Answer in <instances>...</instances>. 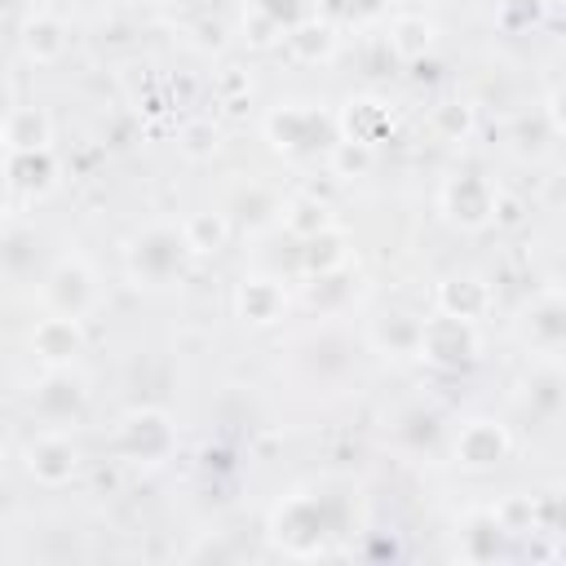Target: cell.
<instances>
[{
    "instance_id": "7a4b0ae2",
    "label": "cell",
    "mask_w": 566,
    "mask_h": 566,
    "mask_svg": "<svg viewBox=\"0 0 566 566\" xmlns=\"http://www.w3.org/2000/svg\"><path fill=\"white\" fill-rule=\"evenodd\" d=\"M186 234L181 230H168V226H155L146 230L137 243H133V274L142 283H168L172 274H181V261H186Z\"/></svg>"
},
{
    "instance_id": "7c38bea8",
    "label": "cell",
    "mask_w": 566,
    "mask_h": 566,
    "mask_svg": "<svg viewBox=\"0 0 566 566\" xmlns=\"http://www.w3.org/2000/svg\"><path fill=\"white\" fill-rule=\"evenodd\" d=\"M438 301H442V314H455V318H469L473 323L486 310V287L478 279H447L442 292H438Z\"/></svg>"
},
{
    "instance_id": "9a60e30c",
    "label": "cell",
    "mask_w": 566,
    "mask_h": 566,
    "mask_svg": "<svg viewBox=\"0 0 566 566\" xmlns=\"http://www.w3.org/2000/svg\"><path fill=\"white\" fill-rule=\"evenodd\" d=\"M22 44L35 62H53L62 49H66V35H62V22L57 18H31L27 31H22Z\"/></svg>"
},
{
    "instance_id": "ac0fdd59",
    "label": "cell",
    "mask_w": 566,
    "mask_h": 566,
    "mask_svg": "<svg viewBox=\"0 0 566 566\" xmlns=\"http://www.w3.org/2000/svg\"><path fill=\"white\" fill-rule=\"evenodd\" d=\"M181 234H186V248H190V252H217V248L226 243V221H221L217 212H195V217L181 226Z\"/></svg>"
},
{
    "instance_id": "7402d4cb",
    "label": "cell",
    "mask_w": 566,
    "mask_h": 566,
    "mask_svg": "<svg viewBox=\"0 0 566 566\" xmlns=\"http://www.w3.org/2000/svg\"><path fill=\"white\" fill-rule=\"evenodd\" d=\"M181 146H186V155H208V150L217 146V133H212L208 124H190V128H186V142H181Z\"/></svg>"
},
{
    "instance_id": "6da1fadb",
    "label": "cell",
    "mask_w": 566,
    "mask_h": 566,
    "mask_svg": "<svg viewBox=\"0 0 566 566\" xmlns=\"http://www.w3.org/2000/svg\"><path fill=\"white\" fill-rule=\"evenodd\" d=\"M416 354L438 363V367H460L478 354V336H473V323L469 318H455V314H438L429 323H420L416 332Z\"/></svg>"
},
{
    "instance_id": "44dd1931",
    "label": "cell",
    "mask_w": 566,
    "mask_h": 566,
    "mask_svg": "<svg viewBox=\"0 0 566 566\" xmlns=\"http://www.w3.org/2000/svg\"><path fill=\"white\" fill-rule=\"evenodd\" d=\"M292 49L301 53V57H323V53H332V31L327 27H318V22H305V27H292Z\"/></svg>"
},
{
    "instance_id": "2e32d148",
    "label": "cell",
    "mask_w": 566,
    "mask_h": 566,
    "mask_svg": "<svg viewBox=\"0 0 566 566\" xmlns=\"http://www.w3.org/2000/svg\"><path fill=\"white\" fill-rule=\"evenodd\" d=\"M385 128H389V115H385L376 102H349V111H345V133H349V142L371 146Z\"/></svg>"
},
{
    "instance_id": "3957f363",
    "label": "cell",
    "mask_w": 566,
    "mask_h": 566,
    "mask_svg": "<svg viewBox=\"0 0 566 566\" xmlns=\"http://www.w3.org/2000/svg\"><path fill=\"white\" fill-rule=\"evenodd\" d=\"M270 137L279 150H318V146H332V119H323L318 111H274L270 115Z\"/></svg>"
},
{
    "instance_id": "5bb4252c",
    "label": "cell",
    "mask_w": 566,
    "mask_h": 566,
    "mask_svg": "<svg viewBox=\"0 0 566 566\" xmlns=\"http://www.w3.org/2000/svg\"><path fill=\"white\" fill-rule=\"evenodd\" d=\"M345 256H349L345 234H336L332 226H323L318 234H310V239H305V265H310L314 274H327V270L345 265Z\"/></svg>"
},
{
    "instance_id": "603a6c76",
    "label": "cell",
    "mask_w": 566,
    "mask_h": 566,
    "mask_svg": "<svg viewBox=\"0 0 566 566\" xmlns=\"http://www.w3.org/2000/svg\"><path fill=\"white\" fill-rule=\"evenodd\" d=\"M4 115H9V111H4V97H0V124H4Z\"/></svg>"
},
{
    "instance_id": "5b68a950",
    "label": "cell",
    "mask_w": 566,
    "mask_h": 566,
    "mask_svg": "<svg viewBox=\"0 0 566 566\" xmlns=\"http://www.w3.org/2000/svg\"><path fill=\"white\" fill-rule=\"evenodd\" d=\"M442 203H447V217L455 226H464V230H478V226H486L495 217V190H491L486 177H455L447 186Z\"/></svg>"
},
{
    "instance_id": "277c9868",
    "label": "cell",
    "mask_w": 566,
    "mask_h": 566,
    "mask_svg": "<svg viewBox=\"0 0 566 566\" xmlns=\"http://www.w3.org/2000/svg\"><path fill=\"white\" fill-rule=\"evenodd\" d=\"M115 447L128 460H159L172 447L168 416H159V411H133V416H124V424L115 433Z\"/></svg>"
},
{
    "instance_id": "30bf717a",
    "label": "cell",
    "mask_w": 566,
    "mask_h": 566,
    "mask_svg": "<svg viewBox=\"0 0 566 566\" xmlns=\"http://www.w3.org/2000/svg\"><path fill=\"white\" fill-rule=\"evenodd\" d=\"M0 142L9 150H49V115L44 111H9L0 124Z\"/></svg>"
},
{
    "instance_id": "ffe728a7",
    "label": "cell",
    "mask_w": 566,
    "mask_h": 566,
    "mask_svg": "<svg viewBox=\"0 0 566 566\" xmlns=\"http://www.w3.org/2000/svg\"><path fill=\"white\" fill-rule=\"evenodd\" d=\"M323 226H327V208H323L318 199H292V203H287V230H296L301 239L318 234Z\"/></svg>"
},
{
    "instance_id": "8992f818",
    "label": "cell",
    "mask_w": 566,
    "mask_h": 566,
    "mask_svg": "<svg viewBox=\"0 0 566 566\" xmlns=\"http://www.w3.org/2000/svg\"><path fill=\"white\" fill-rule=\"evenodd\" d=\"M31 345H35V354H40L49 367L71 363V358L80 354V345H84V336H80V318H71V314H49V318H40Z\"/></svg>"
},
{
    "instance_id": "d6986e66",
    "label": "cell",
    "mask_w": 566,
    "mask_h": 566,
    "mask_svg": "<svg viewBox=\"0 0 566 566\" xmlns=\"http://www.w3.org/2000/svg\"><path fill=\"white\" fill-rule=\"evenodd\" d=\"M429 44H433V27L424 18H398L394 22V49L402 57H420Z\"/></svg>"
},
{
    "instance_id": "e0dca14e",
    "label": "cell",
    "mask_w": 566,
    "mask_h": 566,
    "mask_svg": "<svg viewBox=\"0 0 566 566\" xmlns=\"http://www.w3.org/2000/svg\"><path fill=\"white\" fill-rule=\"evenodd\" d=\"M35 402H40V411H49V416H66V411H80V402H84V389L71 380V376H49L44 385H40V394H35Z\"/></svg>"
},
{
    "instance_id": "ba28073f",
    "label": "cell",
    "mask_w": 566,
    "mask_h": 566,
    "mask_svg": "<svg viewBox=\"0 0 566 566\" xmlns=\"http://www.w3.org/2000/svg\"><path fill=\"white\" fill-rule=\"evenodd\" d=\"M49 301H53L57 314L80 318V314L88 310V301H93V274H88L84 265H75V261L57 265L53 279H49Z\"/></svg>"
},
{
    "instance_id": "4fadbf2b",
    "label": "cell",
    "mask_w": 566,
    "mask_h": 566,
    "mask_svg": "<svg viewBox=\"0 0 566 566\" xmlns=\"http://www.w3.org/2000/svg\"><path fill=\"white\" fill-rule=\"evenodd\" d=\"M53 177L49 150H9V181L22 190H44Z\"/></svg>"
},
{
    "instance_id": "52a82bcc",
    "label": "cell",
    "mask_w": 566,
    "mask_h": 566,
    "mask_svg": "<svg viewBox=\"0 0 566 566\" xmlns=\"http://www.w3.org/2000/svg\"><path fill=\"white\" fill-rule=\"evenodd\" d=\"M509 451V433L504 424L495 420H469L455 438V455L469 464V469H486V464H500Z\"/></svg>"
},
{
    "instance_id": "9c48e42d",
    "label": "cell",
    "mask_w": 566,
    "mask_h": 566,
    "mask_svg": "<svg viewBox=\"0 0 566 566\" xmlns=\"http://www.w3.org/2000/svg\"><path fill=\"white\" fill-rule=\"evenodd\" d=\"M27 464H31V473H35L40 482H62V478L75 473V447H71V438H62V433H44V438L27 451Z\"/></svg>"
},
{
    "instance_id": "8fae6325",
    "label": "cell",
    "mask_w": 566,
    "mask_h": 566,
    "mask_svg": "<svg viewBox=\"0 0 566 566\" xmlns=\"http://www.w3.org/2000/svg\"><path fill=\"white\" fill-rule=\"evenodd\" d=\"M239 310H243L248 323H270L283 310V287L270 283V279H248L239 287Z\"/></svg>"
}]
</instances>
